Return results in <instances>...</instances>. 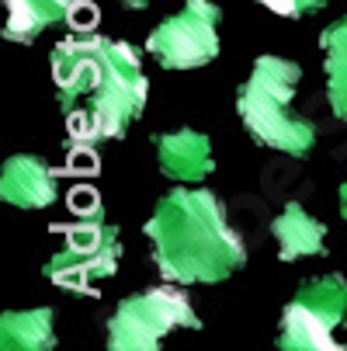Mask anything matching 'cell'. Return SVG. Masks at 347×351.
Masks as SVG:
<instances>
[{
  "mask_svg": "<svg viewBox=\"0 0 347 351\" xmlns=\"http://www.w3.org/2000/svg\"><path fill=\"white\" fill-rule=\"evenodd\" d=\"M344 324H347V278L337 271L309 278L281 310L278 348L281 351H337L344 344L333 341V334Z\"/></svg>",
  "mask_w": 347,
  "mask_h": 351,
  "instance_id": "5b68a950",
  "label": "cell"
},
{
  "mask_svg": "<svg viewBox=\"0 0 347 351\" xmlns=\"http://www.w3.org/2000/svg\"><path fill=\"white\" fill-rule=\"evenodd\" d=\"M323 70H326V101L340 122H347V14L323 28Z\"/></svg>",
  "mask_w": 347,
  "mask_h": 351,
  "instance_id": "4fadbf2b",
  "label": "cell"
},
{
  "mask_svg": "<svg viewBox=\"0 0 347 351\" xmlns=\"http://www.w3.org/2000/svg\"><path fill=\"white\" fill-rule=\"evenodd\" d=\"M153 265L174 285H216L246 265L243 237L233 230L222 198L209 188H174L142 226Z\"/></svg>",
  "mask_w": 347,
  "mask_h": 351,
  "instance_id": "7a4b0ae2",
  "label": "cell"
},
{
  "mask_svg": "<svg viewBox=\"0 0 347 351\" xmlns=\"http://www.w3.org/2000/svg\"><path fill=\"white\" fill-rule=\"evenodd\" d=\"M53 84L66 115L70 146L122 139L150 97L139 49L97 32H77L56 42Z\"/></svg>",
  "mask_w": 347,
  "mask_h": 351,
  "instance_id": "6da1fadb",
  "label": "cell"
},
{
  "mask_svg": "<svg viewBox=\"0 0 347 351\" xmlns=\"http://www.w3.org/2000/svg\"><path fill=\"white\" fill-rule=\"evenodd\" d=\"M257 4H264L271 14L278 18H292V21H299L306 14H316L326 0H257Z\"/></svg>",
  "mask_w": 347,
  "mask_h": 351,
  "instance_id": "5bb4252c",
  "label": "cell"
},
{
  "mask_svg": "<svg viewBox=\"0 0 347 351\" xmlns=\"http://www.w3.org/2000/svg\"><path fill=\"white\" fill-rule=\"evenodd\" d=\"M4 8H8L4 38L28 45L49 28L70 25L83 4L80 0H4Z\"/></svg>",
  "mask_w": 347,
  "mask_h": 351,
  "instance_id": "30bf717a",
  "label": "cell"
},
{
  "mask_svg": "<svg viewBox=\"0 0 347 351\" xmlns=\"http://www.w3.org/2000/svg\"><path fill=\"white\" fill-rule=\"evenodd\" d=\"M202 330L191 299L170 282L125 295L108 320L112 351H157L170 330Z\"/></svg>",
  "mask_w": 347,
  "mask_h": 351,
  "instance_id": "277c9868",
  "label": "cell"
},
{
  "mask_svg": "<svg viewBox=\"0 0 347 351\" xmlns=\"http://www.w3.org/2000/svg\"><path fill=\"white\" fill-rule=\"evenodd\" d=\"M66 243L60 254H53L45 261L42 275L53 282L56 289L66 292H80L90 295L94 292V278H112L118 271V258H122V240L118 230L112 223H105V213H87L80 223L63 230Z\"/></svg>",
  "mask_w": 347,
  "mask_h": 351,
  "instance_id": "8992f818",
  "label": "cell"
},
{
  "mask_svg": "<svg viewBox=\"0 0 347 351\" xmlns=\"http://www.w3.org/2000/svg\"><path fill=\"white\" fill-rule=\"evenodd\" d=\"M271 233L278 240V258L281 261H303V258H323L326 254V226L320 219H313L299 202H288L274 223H271Z\"/></svg>",
  "mask_w": 347,
  "mask_h": 351,
  "instance_id": "8fae6325",
  "label": "cell"
},
{
  "mask_svg": "<svg viewBox=\"0 0 347 351\" xmlns=\"http://www.w3.org/2000/svg\"><path fill=\"white\" fill-rule=\"evenodd\" d=\"M0 348L4 351H53L56 348V317L49 306L11 310L0 317Z\"/></svg>",
  "mask_w": 347,
  "mask_h": 351,
  "instance_id": "7c38bea8",
  "label": "cell"
},
{
  "mask_svg": "<svg viewBox=\"0 0 347 351\" xmlns=\"http://www.w3.org/2000/svg\"><path fill=\"white\" fill-rule=\"evenodd\" d=\"M0 198L14 209H45L60 198V174L35 154H14L0 167Z\"/></svg>",
  "mask_w": 347,
  "mask_h": 351,
  "instance_id": "ba28073f",
  "label": "cell"
},
{
  "mask_svg": "<svg viewBox=\"0 0 347 351\" xmlns=\"http://www.w3.org/2000/svg\"><path fill=\"white\" fill-rule=\"evenodd\" d=\"M340 216L347 219V184H340Z\"/></svg>",
  "mask_w": 347,
  "mask_h": 351,
  "instance_id": "2e32d148",
  "label": "cell"
},
{
  "mask_svg": "<svg viewBox=\"0 0 347 351\" xmlns=\"http://www.w3.org/2000/svg\"><path fill=\"white\" fill-rule=\"evenodd\" d=\"M219 18H222V11L212 0H184L181 14L164 18L150 32L146 53L164 70L209 66L219 56Z\"/></svg>",
  "mask_w": 347,
  "mask_h": 351,
  "instance_id": "52a82bcc",
  "label": "cell"
},
{
  "mask_svg": "<svg viewBox=\"0 0 347 351\" xmlns=\"http://www.w3.org/2000/svg\"><path fill=\"white\" fill-rule=\"evenodd\" d=\"M153 143H157V164H160L164 178H170L177 184H198L216 171L212 139L198 129L160 132Z\"/></svg>",
  "mask_w": 347,
  "mask_h": 351,
  "instance_id": "9c48e42d",
  "label": "cell"
},
{
  "mask_svg": "<svg viewBox=\"0 0 347 351\" xmlns=\"http://www.w3.org/2000/svg\"><path fill=\"white\" fill-rule=\"evenodd\" d=\"M303 66L285 56H257L236 94V112L254 143L288 157H306L316 146V125L292 108Z\"/></svg>",
  "mask_w": 347,
  "mask_h": 351,
  "instance_id": "3957f363",
  "label": "cell"
},
{
  "mask_svg": "<svg viewBox=\"0 0 347 351\" xmlns=\"http://www.w3.org/2000/svg\"><path fill=\"white\" fill-rule=\"evenodd\" d=\"M118 4H125L129 11H142V8H146V0H118Z\"/></svg>",
  "mask_w": 347,
  "mask_h": 351,
  "instance_id": "9a60e30c",
  "label": "cell"
}]
</instances>
